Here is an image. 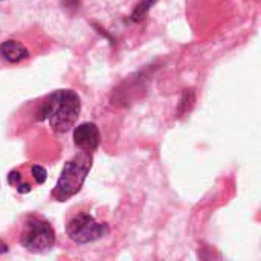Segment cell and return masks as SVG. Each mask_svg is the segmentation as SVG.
<instances>
[{"label":"cell","mask_w":261,"mask_h":261,"mask_svg":"<svg viewBox=\"0 0 261 261\" xmlns=\"http://www.w3.org/2000/svg\"><path fill=\"white\" fill-rule=\"evenodd\" d=\"M81 112V98L70 89H60L50 93L38 112V121H49V125L57 133L69 132Z\"/></svg>","instance_id":"1"},{"label":"cell","mask_w":261,"mask_h":261,"mask_svg":"<svg viewBox=\"0 0 261 261\" xmlns=\"http://www.w3.org/2000/svg\"><path fill=\"white\" fill-rule=\"evenodd\" d=\"M92 168V153L81 151L73 159L66 162L58 182L52 191V197L58 202H66L83 188L86 177Z\"/></svg>","instance_id":"2"},{"label":"cell","mask_w":261,"mask_h":261,"mask_svg":"<svg viewBox=\"0 0 261 261\" xmlns=\"http://www.w3.org/2000/svg\"><path fill=\"white\" fill-rule=\"evenodd\" d=\"M20 243L31 252H46L55 245V231L52 225L40 216H28L23 225Z\"/></svg>","instance_id":"3"},{"label":"cell","mask_w":261,"mask_h":261,"mask_svg":"<svg viewBox=\"0 0 261 261\" xmlns=\"http://www.w3.org/2000/svg\"><path fill=\"white\" fill-rule=\"evenodd\" d=\"M66 234L72 242L87 245L106 237L109 234V225L96 222L95 217L87 213H80L67 222Z\"/></svg>","instance_id":"4"},{"label":"cell","mask_w":261,"mask_h":261,"mask_svg":"<svg viewBox=\"0 0 261 261\" xmlns=\"http://www.w3.org/2000/svg\"><path fill=\"white\" fill-rule=\"evenodd\" d=\"M73 142L81 151L93 153L101 142L99 128L93 122H83L73 128Z\"/></svg>","instance_id":"5"},{"label":"cell","mask_w":261,"mask_h":261,"mask_svg":"<svg viewBox=\"0 0 261 261\" xmlns=\"http://www.w3.org/2000/svg\"><path fill=\"white\" fill-rule=\"evenodd\" d=\"M0 57L8 63H20L29 57V50L15 40H6L0 44Z\"/></svg>","instance_id":"6"},{"label":"cell","mask_w":261,"mask_h":261,"mask_svg":"<svg viewBox=\"0 0 261 261\" xmlns=\"http://www.w3.org/2000/svg\"><path fill=\"white\" fill-rule=\"evenodd\" d=\"M194 101H196V95H194V90L193 89H187L184 90V95L180 98V102H179V109H177V115L179 116H184L187 115L193 106H194Z\"/></svg>","instance_id":"7"},{"label":"cell","mask_w":261,"mask_h":261,"mask_svg":"<svg viewBox=\"0 0 261 261\" xmlns=\"http://www.w3.org/2000/svg\"><path fill=\"white\" fill-rule=\"evenodd\" d=\"M156 2H158V0H141V2L138 3V6L133 9V12H132V20H133V21H141V20H144V18L147 17L148 11L154 6Z\"/></svg>","instance_id":"8"},{"label":"cell","mask_w":261,"mask_h":261,"mask_svg":"<svg viewBox=\"0 0 261 261\" xmlns=\"http://www.w3.org/2000/svg\"><path fill=\"white\" fill-rule=\"evenodd\" d=\"M32 176H34V179H35V182L41 185V184H44L46 179H47V171H46V168L41 167V165H34V167H32Z\"/></svg>","instance_id":"9"},{"label":"cell","mask_w":261,"mask_h":261,"mask_svg":"<svg viewBox=\"0 0 261 261\" xmlns=\"http://www.w3.org/2000/svg\"><path fill=\"white\" fill-rule=\"evenodd\" d=\"M8 182L11 184V185H14V187H17L20 182H21V174H20V171H11L9 174H8Z\"/></svg>","instance_id":"10"},{"label":"cell","mask_w":261,"mask_h":261,"mask_svg":"<svg viewBox=\"0 0 261 261\" xmlns=\"http://www.w3.org/2000/svg\"><path fill=\"white\" fill-rule=\"evenodd\" d=\"M17 191L21 193V194L29 193V191H31V185H29V184H24V182H20V184L17 185Z\"/></svg>","instance_id":"11"},{"label":"cell","mask_w":261,"mask_h":261,"mask_svg":"<svg viewBox=\"0 0 261 261\" xmlns=\"http://www.w3.org/2000/svg\"><path fill=\"white\" fill-rule=\"evenodd\" d=\"M6 251H8V246H6L5 243L0 242V254H2V252H6Z\"/></svg>","instance_id":"12"}]
</instances>
